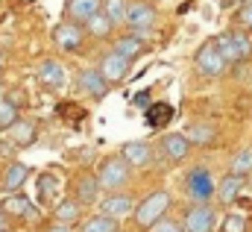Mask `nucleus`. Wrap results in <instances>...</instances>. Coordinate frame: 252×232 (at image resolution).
I'll list each match as a JSON object with an SVG mask.
<instances>
[{"instance_id": "6e6552de", "label": "nucleus", "mask_w": 252, "mask_h": 232, "mask_svg": "<svg viewBox=\"0 0 252 232\" xmlns=\"http://www.w3.org/2000/svg\"><path fill=\"white\" fill-rule=\"evenodd\" d=\"M217 224V212L211 203H193L185 212V232H211Z\"/></svg>"}, {"instance_id": "a878e982", "label": "nucleus", "mask_w": 252, "mask_h": 232, "mask_svg": "<svg viewBox=\"0 0 252 232\" xmlns=\"http://www.w3.org/2000/svg\"><path fill=\"white\" fill-rule=\"evenodd\" d=\"M211 41H214V47L220 50V56L226 59L229 65L244 62V59H241V53H238V47H235V41H232V33H229V30H226V33H220V36H217V39H211Z\"/></svg>"}, {"instance_id": "6ab92c4d", "label": "nucleus", "mask_w": 252, "mask_h": 232, "mask_svg": "<svg viewBox=\"0 0 252 232\" xmlns=\"http://www.w3.org/2000/svg\"><path fill=\"white\" fill-rule=\"evenodd\" d=\"M27 176H30V165H24V162H9L6 171H3V176H0V191H6V194L21 191V185L27 182Z\"/></svg>"}, {"instance_id": "dca6fc26", "label": "nucleus", "mask_w": 252, "mask_h": 232, "mask_svg": "<svg viewBox=\"0 0 252 232\" xmlns=\"http://www.w3.org/2000/svg\"><path fill=\"white\" fill-rule=\"evenodd\" d=\"M132 209H135V203H132V197H126L121 191H109V197H103L100 200V212L103 215H109V218H126V215H132Z\"/></svg>"}, {"instance_id": "f3484780", "label": "nucleus", "mask_w": 252, "mask_h": 232, "mask_svg": "<svg viewBox=\"0 0 252 232\" xmlns=\"http://www.w3.org/2000/svg\"><path fill=\"white\" fill-rule=\"evenodd\" d=\"M9 141L21 150V147H32L35 141H38V129H35V123L32 120H24V117H18L9 129Z\"/></svg>"}, {"instance_id": "473e14b6", "label": "nucleus", "mask_w": 252, "mask_h": 232, "mask_svg": "<svg viewBox=\"0 0 252 232\" xmlns=\"http://www.w3.org/2000/svg\"><path fill=\"white\" fill-rule=\"evenodd\" d=\"M223 232H247V221L241 215H229L223 221Z\"/></svg>"}, {"instance_id": "a211bd4d", "label": "nucleus", "mask_w": 252, "mask_h": 232, "mask_svg": "<svg viewBox=\"0 0 252 232\" xmlns=\"http://www.w3.org/2000/svg\"><path fill=\"white\" fill-rule=\"evenodd\" d=\"M3 209H6L9 218H18V221H35V218H38V209H35L24 194H18V191L3 200Z\"/></svg>"}, {"instance_id": "9b49d317", "label": "nucleus", "mask_w": 252, "mask_h": 232, "mask_svg": "<svg viewBox=\"0 0 252 232\" xmlns=\"http://www.w3.org/2000/svg\"><path fill=\"white\" fill-rule=\"evenodd\" d=\"M121 159L132 171H141V168H150L153 165V147L147 141H126L121 147Z\"/></svg>"}, {"instance_id": "4c0bfd02", "label": "nucleus", "mask_w": 252, "mask_h": 232, "mask_svg": "<svg viewBox=\"0 0 252 232\" xmlns=\"http://www.w3.org/2000/svg\"><path fill=\"white\" fill-rule=\"evenodd\" d=\"M0 97H3V79H0Z\"/></svg>"}, {"instance_id": "1a4fd4ad", "label": "nucleus", "mask_w": 252, "mask_h": 232, "mask_svg": "<svg viewBox=\"0 0 252 232\" xmlns=\"http://www.w3.org/2000/svg\"><path fill=\"white\" fill-rule=\"evenodd\" d=\"M76 88H79L82 94L94 97V100H103L112 85L106 82V77L100 74V68H82V71L76 74Z\"/></svg>"}, {"instance_id": "7ed1b4c3", "label": "nucleus", "mask_w": 252, "mask_h": 232, "mask_svg": "<svg viewBox=\"0 0 252 232\" xmlns=\"http://www.w3.org/2000/svg\"><path fill=\"white\" fill-rule=\"evenodd\" d=\"M214 176L208 168H190L185 174V194H188L190 203H211L214 200Z\"/></svg>"}, {"instance_id": "39448f33", "label": "nucleus", "mask_w": 252, "mask_h": 232, "mask_svg": "<svg viewBox=\"0 0 252 232\" xmlns=\"http://www.w3.org/2000/svg\"><path fill=\"white\" fill-rule=\"evenodd\" d=\"M53 44L62 50V53H82L85 50V30L73 21L64 18L62 24L53 27Z\"/></svg>"}, {"instance_id": "4be33fe9", "label": "nucleus", "mask_w": 252, "mask_h": 232, "mask_svg": "<svg viewBox=\"0 0 252 232\" xmlns=\"http://www.w3.org/2000/svg\"><path fill=\"white\" fill-rule=\"evenodd\" d=\"M76 232H121V221L100 212V215H91V218L79 221V230Z\"/></svg>"}, {"instance_id": "423d86ee", "label": "nucleus", "mask_w": 252, "mask_h": 232, "mask_svg": "<svg viewBox=\"0 0 252 232\" xmlns=\"http://www.w3.org/2000/svg\"><path fill=\"white\" fill-rule=\"evenodd\" d=\"M100 74L106 77V82L109 85H121V82H126L129 79V74H132V62L129 59H124L121 53H115V50H109V53H103V59H100Z\"/></svg>"}, {"instance_id": "c756f323", "label": "nucleus", "mask_w": 252, "mask_h": 232, "mask_svg": "<svg viewBox=\"0 0 252 232\" xmlns=\"http://www.w3.org/2000/svg\"><path fill=\"white\" fill-rule=\"evenodd\" d=\"M229 174H238V176H250L252 174V147H241V150L232 156Z\"/></svg>"}, {"instance_id": "58836bf2", "label": "nucleus", "mask_w": 252, "mask_h": 232, "mask_svg": "<svg viewBox=\"0 0 252 232\" xmlns=\"http://www.w3.org/2000/svg\"><path fill=\"white\" fill-rule=\"evenodd\" d=\"M150 3H156V0H150Z\"/></svg>"}, {"instance_id": "393cba45", "label": "nucleus", "mask_w": 252, "mask_h": 232, "mask_svg": "<svg viewBox=\"0 0 252 232\" xmlns=\"http://www.w3.org/2000/svg\"><path fill=\"white\" fill-rule=\"evenodd\" d=\"M185 135H188L190 147H208V144H214V138H217L214 126H208V123H193Z\"/></svg>"}, {"instance_id": "7c9ffc66", "label": "nucleus", "mask_w": 252, "mask_h": 232, "mask_svg": "<svg viewBox=\"0 0 252 232\" xmlns=\"http://www.w3.org/2000/svg\"><path fill=\"white\" fill-rule=\"evenodd\" d=\"M232 33V41H235V47H238V53L241 59H250L252 56V39L247 30H229Z\"/></svg>"}, {"instance_id": "bb28decb", "label": "nucleus", "mask_w": 252, "mask_h": 232, "mask_svg": "<svg viewBox=\"0 0 252 232\" xmlns=\"http://www.w3.org/2000/svg\"><path fill=\"white\" fill-rule=\"evenodd\" d=\"M56 191H59L56 174H41L38 176V200H41L44 206H50V203L56 200Z\"/></svg>"}, {"instance_id": "5701e85b", "label": "nucleus", "mask_w": 252, "mask_h": 232, "mask_svg": "<svg viewBox=\"0 0 252 232\" xmlns=\"http://www.w3.org/2000/svg\"><path fill=\"white\" fill-rule=\"evenodd\" d=\"M82 30H85V36H91V39H109L112 33H115V24L103 15V9L97 12V15H91L85 24H82Z\"/></svg>"}, {"instance_id": "9d476101", "label": "nucleus", "mask_w": 252, "mask_h": 232, "mask_svg": "<svg viewBox=\"0 0 252 232\" xmlns=\"http://www.w3.org/2000/svg\"><path fill=\"white\" fill-rule=\"evenodd\" d=\"M100 194H103V188H100V179L97 174H79L73 179V188H70V197L73 200H79L82 206H94V203H100Z\"/></svg>"}, {"instance_id": "f704fd0d", "label": "nucleus", "mask_w": 252, "mask_h": 232, "mask_svg": "<svg viewBox=\"0 0 252 232\" xmlns=\"http://www.w3.org/2000/svg\"><path fill=\"white\" fill-rule=\"evenodd\" d=\"M47 232H76L70 224H59V221H53L50 227H47Z\"/></svg>"}, {"instance_id": "f257e3e1", "label": "nucleus", "mask_w": 252, "mask_h": 232, "mask_svg": "<svg viewBox=\"0 0 252 232\" xmlns=\"http://www.w3.org/2000/svg\"><path fill=\"white\" fill-rule=\"evenodd\" d=\"M170 203H173L170 191L158 188V191H153L150 197H144V200L138 203V209H132V218H135V224H138V227L150 230L156 221H161V218L170 212Z\"/></svg>"}, {"instance_id": "2eb2a0df", "label": "nucleus", "mask_w": 252, "mask_h": 232, "mask_svg": "<svg viewBox=\"0 0 252 232\" xmlns=\"http://www.w3.org/2000/svg\"><path fill=\"white\" fill-rule=\"evenodd\" d=\"M100 9H103V0H64V18L73 24H85Z\"/></svg>"}, {"instance_id": "4468645a", "label": "nucleus", "mask_w": 252, "mask_h": 232, "mask_svg": "<svg viewBox=\"0 0 252 232\" xmlns=\"http://www.w3.org/2000/svg\"><path fill=\"white\" fill-rule=\"evenodd\" d=\"M161 153L170 159V162H185L190 156V141L185 132H167L161 138Z\"/></svg>"}, {"instance_id": "aec40b11", "label": "nucleus", "mask_w": 252, "mask_h": 232, "mask_svg": "<svg viewBox=\"0 0 252 232\" xmlns=\"http://www.w3.org/2000/svg\"><path fill=\"white\" fill-rule=\"evenodd\" d=\"M82 209H85V206H82L79 200H73V197H64V200H59V203L53 206V221L76 227V224L82 221Z\"/></svg>"}, {"instance_id": "c9c22d12", "label": "nucleus", "mask_w": 252, "mask_h": 232, "mask_svg": "<svg viewBox=\"0 0 252 232\" xmlns=\"http://www.w3.org/2000/svg\"><path fill=\"white\" fill-rule=\"evenodd\" d=\"M0 232H9V215H6L3 203H0Z\"/></svg>"}, {"instance_id": "2f4dec72", "label": "nucleus", "mask_w": 252, "mask_h": 232, "mask_svg": "<svg viewBox=\"0 0 252 232\" xmlns=\"http://www.w3.org/2000/svg\"><path fill=\"white\" fill-rule=\"evenodd\" d=\"M150 232H185V227L176 224V221H170V218H161V221H156L150 227Z\"/></svg>"}, {"instance_id": "72a5a7b5", "label": "nucleus", "mask_w": 252, "mask_h": 232, "mask_svg": "<svg viewBox=\"0 0 252 232\" xmlns=\"http://www.w3.org/2000/svg\"><path fill=\"white\" fill-rule=\"evenodd\" d=\"M238 24H241L247 33H252V0L241 6V12H238Z\"/></svg>"}, {"instance_id": "e433bc0d", "label": "nucleus", "mask_w": 252, "mask_h": 232, "mask_svg": "<svg viewBox=\"0 0 252 232\" xmlns=\"http://www.w3.org/2000/svg\"><path fill=\"white\" fill-rule=\"evenodd\" d=\"M3 65H6V56H3V53H0V71H3Z\"/></svg>"}, {"instance_id": "ddd939ff", "label": "nucleus", "mask_w": 252, "mask_h": 232, "mask_svg": "<svg viewBox=\"0 0 252 232\" xmlns=\"http://www.w3.org/2000/svg\"><path fill=\"white\" fill-rule=\"evenodd\" d=\"M147 39L141 36V33H126V36H121V39H115V53H121L124 59H129V62H138L141 56H147Z\"/></svg>"}, {"instance_id": "f8f14e48", "label": "nucleus", "mask_w": 252, "mask_h": 232, "mask_svg": "<svg viewBox=\"0 0 252 232\" xmlns=\"http://www.w3.org/2000/svg\"><path fill=\"white\" fill-rule=\"evenodd\" d=\"M35 77L44 88H62L67 82V68H64L59 59H44L38 68H35Z\"/></svg>"}, {"instance_id": "412c9836", "label": "nucleus", "mask_w": 252, "mask_h": 232, "mask_svg": "<svg viewBox=\"0 0 252 232\" xmlns=\"http://www.w3.org/2000/svg\"><path fill=\"white\" fill-rule=\"evenodd\" d=\"M244 179H247V176L226 174L220 182H217V188H214V200H220V203H232V200L241 194V188H244Z\"/></svg>"}, {"instance_id": "b1692460", "label": "nucleus", "mask_w": 252, "mask_h": 232, "mask_svg": "<svg viewBox=\"0 0 252 232\" xmlns=\"http://www.w3.org/2000/svg\"><path fill=\"white\" fill-rule=\"evenodd\" d=\"M144 117H147V126H150V129H161L164 123H170L173 106H170V103H150L147 112H144Z\"/></svg>"}, {"instance_id": "20e7f679", "label": "nucleus", "mask_w": 252, "mask_h": 232, "mask_svg": "<svg viewBox=\"0 0 252 232\" xmlns=\"http://www.w3.org/2000/svg\"><path fill=\"white\" fill-rule=\"evenodd\" d=\"M129 171H132V168L121 159V153L103 159V165H100V171H97L100 188H103V191H121L126 182H129Z\"/></svg>"}, {"instance_id": "c85d7f7f", "label": "nucleus", "mask_w": 252, "mask_h": 232, "mask_svg": "<svg viewBox=\"0 0 252 232\" xmlns=\"http://www.w3.org/2000/svg\"><path fill=\"white\" fill-rule=\"evenodd\" d=\"M126 6H129V0H103V15H106L115 27H124Z\"/></svg>"}, {"instance_id": "0eeeda50", "label": "nucleus", "mask_w": 252, "mask_h": 232, "mask_svg": "<svg viewBox=\"0 0 252 232\" xmlns=\"http://www.w3.org/2000/svg\"><path fill=\"white\" fill-rule=\"evenodd\" d=\"M193 62H196V71L205 74V77H223L226 68H229V62L220 56V50L214 47V41H205V44L196 50Z\"/></svg>"}, {"instance_id": "f03ea898", "label": "nucleus", "mask_w": 252, "mask_h": 232, "mask_svg": "<svg viewBox=\"0 0 252 232\" xmlns=\"http://www.w3.org/2000/svg\"><path fill=\"white\" fill-rule=\"evenodd\" d=\"M124 27L132 30V33H141V36L147 39V36L158 27V9H156L150 0H129Z\"/></svg>"}, {"instance_id": "cd10ccee", "label": "nucleus", "mask_w": 252, "mask_h": 232, "mask_svg": "<svg viewBox=\"0 0 252 232\" xmlns=\"http://www.w3.org/2000/svg\"><path fill=\"white\" fill-rule=\"evenodd\" d=\"M21 117V106L15 97H0V129H9Z\"/></svg>"}]
</instances>
